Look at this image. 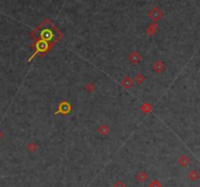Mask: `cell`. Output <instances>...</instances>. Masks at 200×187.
<instances>
[{
	"instance_id": "277c9868",
	"label": "cell",
	"mask_w": 200,
	"mask_h": 187,
	"mask_svg": "<svg viewBox=\"0 0 200 187\" xmlns=\"http://www.w3.org/2000/svg\"><path fill=\"white\" fill-rule=\"evenodd\" d=\"M98 132L102 135H107L110 133V127L106 124H102V126L98 127Z\"/></svg>"
},
{
	"instance_id": "3957f363",
	"label": "cell",
	"mask_w": 200,
	"mask_h": 187,
	"mask_svg": "<svg viewBox=\"0 0 200 187\" xmlns=\"http://www.w3.org/2000/svg\"><path fill=\"white\" fill-rule=\"evenodd\" d=\"M152 70H153V72H155L157 73H161L165 70V65H164V63L162 61L158 60L152 65Z\"/></svg>"
},
{
	"instance_id": "6da1fadb",
	"label": "cell",
	"mask_w": 200,
	"mask_h": 187,
	"mask_svg": "<svg viewBox=\"0 0 200 187\" xmlns=\"http://www.w3.org/2000/svg\"><path fill=\"white\" fill-rule=\"evenodd\" d=\"M141 60H142V55L139 52H136V51H133V52H131L128 55V61L133 65L138 64Z\"/></svg>"
},
{
	"instance_id": "8992f818",
	"label": "cell",
	"mask_w": 200,
	"mask_h": 187,
	"mask_svg": "<svg viewBox=\"0 0 200 187\" xmlns=\"http://www.w3.org/2000/svg\"><path fill=\"white\" fill-rule=\"evenodd\" d=\"M138 177V180L140 181V182H145V181L147 180L148 175L145 172H139L138 177Z\"/></svg>"
},
{
	"instance_id": "7a4b0ae2",
	"label": "cell",
	"mask_w": 200,
	"mask_h": 187,
	"mask_svg": "<svg viewBox=\"0 0 200 187\" xmlns=\"http://www.w3.org/2000/svg\"><path fill=\"white\" fill-rule=\"evenodd\" d=\"M120 84L124 87V88H131L133 85H134V79L133 78H131L130 77L126 76V77H124L122 79H121V81H120Z\"/></svg>"
},
{
	"instance_id": "5b68a950",
	"label": "cell",
	"mask_w": 200,
	"mask_h": 187,
	"mask_svg": "<svg viewBox=\"0 0 200 187\" xmlns=\"http://www.w3.org/2000/svg\"><path fill=\"white\" fill-rule=\"evenodd\" d=\"M146 77L142 75V73H138V75H136L135 77H134V82L138 83V84H142L146 81Z\"/></svg>"
},
{
	"instance_id": "ba28073f",
	"label": "cell",
	"mask_w": 200,
	"mask_h": 187,
	"mask_svg": "<svg viewBox=\"0 0 200 187\" xmlns=\"http://www.w3.org/2000/svg\"><path fill=\"white\" fill-rule=\"evenodd\" d=\"M114 187H125V184L122 183L121 181H117V182L114 184Z\"/></svg>"
},
{
	"instance_id": "52a82bcc",
	"label": "cell",
	"mask_w": 200,
	"mask_h": 187,
	"mask_svg": "<svg viewBox=\"0 0 200 187\" xmlns=\"http://www.w3.org/2000/svg\"><path fill=\"white\" fill-rule=\"evenodd\" d=\"M95 88H96V86H95V84L94 83H92V82H89L87 85H86V90L88 92H93L94 90H95Z\"/></svg>"
}]
</instances>
